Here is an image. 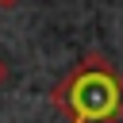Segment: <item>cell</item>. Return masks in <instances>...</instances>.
Wrapping results in <instances>:
<instances>
[{"label": "cell", "instance_id": "cell-1", "mask_svg": "<svg viewBox=\"0 0 123 123\" xmlns=\"http://www.w3.org/2000/svg\"><path fill=\"white\" fill-rule=\"evenodd\" d=\"M119 92H123V88L115 85V77H111L104 65L88 62V65H81V69L58 88L54 100L73 111V123H111V119L123 111Z\"/></svg>", "mask_w": 123, "mask_h": 123}, {"label": "cell", "instance_id": "cell-2", "mask_svg": "<svg viewBox=\"0 0 123 123\" xmlns=\"http://www.w3.org/2000/svg\"><path fill=\"white\" fill-rule=\"evenodd\" d=\"M4 81H8V65L0 62V85H4Z\"/></svg>", "mask_w": 123, "mask_h": 123}, {"label": "cell", "instance_id": "cell-3", "mask_svg": "<svg viewBox=\"0 0 123 123\" xmlns=\"http://www.w3.org/2000/svg\"><path fill=\"white\" fill-rule=\"evenodd\" d=\"M15 4H19V0H0V8H15Z\"/></svg>", "mask_w": 123, "mask_h": 123}]
</instances>
